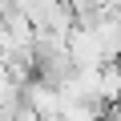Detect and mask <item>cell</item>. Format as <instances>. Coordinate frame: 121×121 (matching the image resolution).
Returning <instances> with one entry per match:
<instances>
[{"label":"cell","mask_w":121,"mask_h":121,"mask_svg":"<svg viewBox=\"0 0 121 121\" xmlns=\"http://www.w3.org/2000/svg\"><path fill=\"white\" fill-rule=\"evenodd\" d=\"M69 60H73V69H81V73H93V69H105L109 65V56H105V48H101V36L93 32V24H73V32H69Z\"/></svg>","instance_id":"6da1fadb"},{"label":"cell","mask_w":121,"mask_h":121,"mask_svg":"<svg viewBox=\"0 0 121 121\" xmlns=\"http://www.w3.org/2000/svg\"><path fill=\"white\" fill-rule=\"evenodd\" d=\"M24 109H32L36 117L44 121H60V109H65V101H60V89L44 77H32L24 85Z\"/></svg>","instance_id":"7a4b0ae2"},{"label":"cell","mask_w":121,"mask_h":121,"mask_svg":"<svg viewBox=\"0 0 121 121\" xmlns=\"http://www.w3.org/2000/svg\"><path fill=\"white\" fill-rule=\"evenodd\" d=\"M97 101L105 109L121 105V65H117V60H109V65L101 69V77H97Z\"/></svg>","instance_id":"3957f363"},{"label":"cell","mask_w":121,"mask_h":121,"mask_svg":"<svg viewBox=\"0 0 121 121\" xmlns=\"http://www.w3.org/2000/svg\"><path fill=\"white\" fill-rule=\"evenodd\" d=\"M101 117H105L101 101H65L60 109V121H101Z\"/></svg>","instance_id":"277c9868"}]
</instances>
